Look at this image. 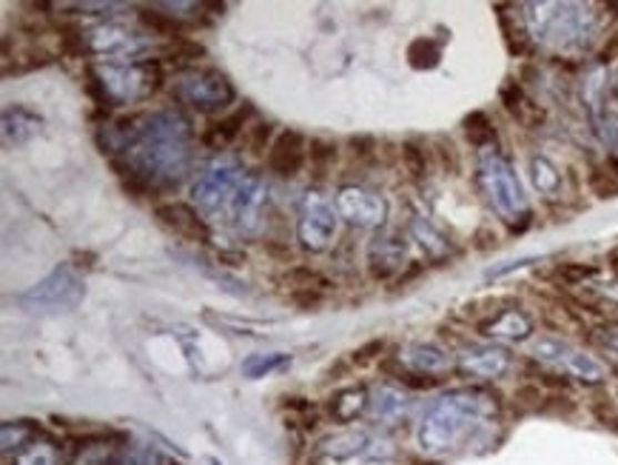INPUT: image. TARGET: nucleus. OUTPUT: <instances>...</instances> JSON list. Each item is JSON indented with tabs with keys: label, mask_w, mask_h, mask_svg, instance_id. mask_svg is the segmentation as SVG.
Segmentation results:
<instances>
[{
	"label": "nucleus",
	"mask_w": 618,
	"mask_h": 465,
	"mask_svg": "<svg viewBox=\"0 0 618 465\" xmlns=\"http://www.w3.org/2000/svg\"><path fill=\"white\" fill-rule=\"evenodd\" d=\"M405 58H408V67L414 72H434L442 63V43L430 38V34H422V38L411 40L408 49H405Z\"/></svg>",
	"instance_id": "c85d7f7f"
},
{
	"label": "nucleus",
	"mask_w": 618,
	"mask_h": 465,
	"mask_svg": "<svg viewBox=\"0 0 618 465\" xmlns=\"http://www.w3.org/2000/svg\"><path fill=\"white\" fill-rule=\"evenodd\" d=\"M476 183L485 194L487 206L499 214V220L510 234H525L533 223V206L525 186L507 154L496 149H485L476 160Z\"/></svg>",
	"instance_id": "39448f33"
},
{
	"label": "nucleus",
	"mask_w": 618,
	"mask_h": 465,
	"mask_svg": "<svg viewBox=\"0 0 618 465\" xmlns=\"http://www.w3.org/2000/svg\"><path fill=\"white\" fill-rule=\"evenodd\" d=\"M527 174H530L533 189L541 194V198H556L565 186V178H561L559 166L553 163L545 154H533L530 163H527Z\"/></svg>",
	"instance_id": "bb28decb"
},
{
	"label": "nucleus",
	"mask_w": 618,
	"mask_h": 465,
	"mask_svg": "<svg viewBox=\"0 0 618 465\" xmlns=\"http://www.w3.org/2000/svg\"><path fill=\"white\" fill-rule=\"evenodd\" d=\"M545 388H541V383H521L519 388L514 392V406L519 408L521 414H541V408H545Z\"/></svg>",
	"instance_id": "ea45409f"
},
{
	"label": "nucleus",
	"mask_w": 618,
	"mask_h": 465,
	"mask_svg": "<svg viewBox=\"0 0 618 465\" xmlns=\"http://www.w3.org/2000/svg\"><path fill=\"white\" fill-rule=\"evenodd\" d=\"M462 129H465L467 143H470L474 149H479V152H485V149H496V143H499V132H496L494 120H490V114L487 112H482V109L465 114Z\"/></svg>",
	"instance_id": "cd10ccee"
},
{
	"label": "nucleus",
	"mask_w": 618,
	"mask_h": 465,
	"mask_svg": "<svg viewBox=\"0 0 618 465\" xmlns=\"http://www.w3.org/2000/svg\"><path fill=\"white\" fill-rule=\"evenodd\" d=\"M436 160H439V166L445 174H459V152H456L454 140L450 138H436V149H434Z\"/></svg>",
	"instance_id": "37998d69"
},
{
	"label": "nucleus",
	"mask_w": 618,
	"mask_h": 465,
	"mask_svg": "<svg viewBox=\"0 0 618 465\" xmlns=\"http://www.w3.org/2000/svg\"><path fill=\"white\" fill-rule=\"evenodd\" d=\"M474 246L482 249V252H485V249H494L496 246V232H490V229L482 226L479 232L474 234Z\"/></svg>",
	"instance_id": "6e6d98bb"
},
{
	"label": "nucleus",
	"mask_w": 618,
	"mask_h": 465,
	"mask_svg": "<svg viewBox=\"0 0 618 465\" xmlns=\"http://www.w3.org/2000/svg\"><path fill=\"white\" fill-rule=\"evenodd\" d=\"M340 229V212L323 192H305L296 214V237L305 252H325Z\"/></svg>",
	"instance_id": "9d476101"
},
{
	"label": "nucleus",
	"mask_w": 618,
	"mask_h": 465,
	"mask_svg": "<svg viewBox=\"0 0 618 465\" xmlns=\"http://www.w3.org/2000/svg\"><path fill=\"white\" fill-rule=\"evenodd\" d=\"M391 454H394V448H391L388 439L374 437V434L362 432V428H348V432L331 434V437L320 439V446H316V457L325 459H388Z\"/></svg>",
	"instance_id": "ddd939ff"
},
{
	"label": "nucleus",
	"mask_w": 618,
	"mask_h": 465,
	"mask_svg": "<svg viewBox=\"0 0 618 465\" xmlns=\"http://www.w3.org/2000/svg\"><path fill=\"white\" fill-rule=\"evenodd\" d=\"M87 40L89 54L109 58V63H134L149 49V40L120 23H100L87 29Z\"/></svg>",
	"instance_id": "f8f14e48"
},
{
	"label": "nucleus",
	"mask_w": 618,
	"mask_h": 465,
	"mask_svg": "<svg viewBox=\"0 0 618 465\" xmlns=\"http://www.w3.org/2000/svg\"><path fill=\"white\" fill-rule=\"evenodd\" d=\"M396 357H399V363L408 368V372L428 374V377H439V374H445L447 368L456 363V360L450 357L445 348L436 346V343H408L405 348H399Z\"/></svg>",
	"instance_id": "412c9836"
},
{
	"label": "nucleus",
	"mask_w": 618,
	"mask_h": 465,
	"mask_svg": "<svg viewBox=\"0 0 618 465\" xmlns=\"http://www.w3.org/2000/svg\"><path fill=\"white\" fill-rule=\"evenodd\" d=\"M165 54L172 60H200L205 58V47L191 38H178L165 47Z\"/></svg>",
	"instance_id": "49530a36"
},
{
	"label": "nucleus",
	"mask_w": 618,
	"mask_h": 465,
	"mask_svg": "<svg viewBox=\"0 0 618 465\" xmlns=\"http://www.w3.org/2000/svg\"><path fill=\"white\" fill-rule=\"evenodd\" d=\"M194 129L180 109L165 107L109 120L98 129V146L118 178L140 180L149 192L172 189L189 174Z\"/></svg>",
	"instance_id": "f257e3e1"
},
{
	"label": "nucleus",
	"mask_w": 618,
	"mask_h": 465,
	"mask_svg": "<svg viewBox=\"0 0 618 465\" xmlns=\"http://www.w3.org/2000/svg\"><path fill=\"white\" fill-rule=\"evenodd\" d=\"M172 94L174 100H180V103H185V107L200 114L223 112V109H229L237 100L234 83L220 69L209 67L183 69V72L174 74Z\"/></svg>",
	"instance_id": "1a4fd4ad"
},
{
	"label": "nucleus",
	"mask_w": 618,
	"mask_h": 465,
	"mask_svg": "<svg viewBox=\"0 0 618 465\" xmlns=\"http://www.w3.org/2000/svg\"><path fill=\"white\" fill-rule=\"evenodd\" d=\"M336 212L340 218L354 229H376L382 232V226L388 223V200L382 198L379 192L362 186H343L336 192Z\"/></svg>",
	"instance_id": "9b49d317"
},
{
	"label": "nucleus",
	"mask_w": 618,
	"mask_h": 465,
	"mask_svg": "<svg viewBox=\"0 0 618 465\" xmlns=\"http://www.w3.org/2000/svg\"><path fill=\"white\" fill-rule=\"evenodd\" d=\"M371 403V392L365 386H354V388H343V392L331 394L328 400V414L334 417V423H351L359 414L368 412Z\"/></svg>",
	"instance_id": "a878e982"
},
{
	"label": "nucleus",
	"mask_w": 618,
	"mask_h": 465,
	"mask_svg": "<svg viewBox=\"0 0 618 465\" xmlns=\"http://www.w3.org/2000/svg\"><path fill=\"white\" fill-rule=\"evenodd\" d=\"M138 18H140V23H143V27L149 29V32H152V34H163V38H169V40L185 38V34H183V29H185L183 20H178V18H174V14H169V12H163V9H160V7L140 9Z\"/></svg>",
	"instance_id": "473e14b6"
},
{
	"label": "nucleus",
	"mask_w": 618,
	"mask_h": 465,
	"mask_svg": "<svg viewBox=\"0 0 618 465\" xmlns=\"http://www.w3.org/2000/svg\"><path fill=\"white\" fill-rule=\"evenodd\" d=\"M114 434L109 432H98L89 434V437L80 439L78 454L69 465H123V454H120V446L112 443Z\"/></svg>",
	"instance_id": "b1692460"
},
{
	"label": "nucleus",
	"mask_w": 618,
	"mask_h": 465,
	"mask_svg": "<svg viewBox=\"0 0 618 465\" xmlns=\"http://www.w3.org/2000/svg\"><path fill=\"white\" fill-rule=\"evenodd\" d=\"M40 127H43V118L34 109L14 103L3 112V143L7 146H23L40 132Z\"/></svg>",
	"instance_id": "5701e85b"
},
{
	"label": "nucleus",
	"mask_w": 618,
	"mask_h": 465,
	"mask_svg": "<svg viewBox=\"0 0 618 465\" xmlns=\"http://www.w3.org/2000/svg\"><path fill=\"white\" fill-rule=\"evenodd\" d=\"M200 214L237 234H260L269 209L263 180L237 160H214L191 186Z\"/></svg>",
	"instance_id": "7ed1b4c3"
},
{
	"label": "nucleus",
	"mask_w": 618,
	"mask_h": 465,
	"mask_svg": "<svg viewBox=\"0 0 618 465\" xmlns=\"http://www.w3.org/2000/svg\"><path fill=\"white\" fill-rule=\"evenodd\" d=\"M618 58V32H612L610 38H607V43L601 47V52H599V67H607L610 60H616Z\"/></svg>",
	"instance_id": "864d4df0"
},
{
	"label": "nucleus",
	"mask_w": 618,
	"mask_h": 465,
	"mask_svg": "<svg viewBox=\"0 0 618 465\" xmlns=\"http://www.w3.org/2000/svg\"><path fill=\"white\" fill-rule=\"evenodd\" d=\"M596 340H599L601 346L607 348V352L612 354V357L618 360V326H605L596 332Z\"/></svg>",
	"instance_id": "3c124183"
},
{
	"label": "nucleus",
	"mask_w": 618,
	"mask_h": 465,
	"mask_svg": "<svg viewBox=\"0 0 618 465\" xmlns=\"http://www.w3.org/2000/svg\"><path fill=\"white\" fill-rule=\"evenodd\" d=\"M263 249H265V254H271V257L283 260L285 266H288V263H291V249H288V243H280V240H265Z\"/></svg>",
	"instance_id": "603ef678"
},
{
	"label": "nucleus",
	"mask_w": 618,
	"mask_h": 465,
	"mask_svg": "<svg viewBox=\"0 0 618 465\" xmlns=\"http://www.w3.org/2000/svg\"><path fill=\"white\" fill-rule=\"evenodd\" d=\"M308 163V138L296 129H285L269 149V169L280 178H296Z\"/></svg>",
	"instance_id": "f3484780"
},
{
	"label": "nucleus",
	"mask_w": 618,
	"mask_h": 465,
	"mask_svg": "<svg viewBox=\"0 0 618 465\" xmlns=\"http://www.w3.org/2000/svg\"><path fill=\"white\" fill-rule=\"evenodd\" d=\"M154 218L160 220V226H165L174 237L189 240V243H209L211 240V226L209 220L200 214V209L189 206V203H180V200H169V203H160L154 209Z\"/></svg>",
	"instance_id": "dca6fc26"
},
{
	"label": "nucleus",
	"mask_w": 618,
	"mask_h": 465,
	"mask_svg": "<svg viewBox=\"0 0 618 465\" xmlns=\"http://www.w3.org/2000/svg\"><path fill=\"white\" fill-rule=\"evenodd\" d=\"M414 406V397H411V392H405V388L379 386L371 392L368 414L371 419H376L382 426H402V423H408L411 419Z\"/></svg>",
	"instance_id": "6ab92c4d"
},
{
	"label": "nucleus",
	"mask_w": 618,
	"mask_h": 465,
	"mask_svg": "<svg viewBox=\"0 0 618 465\" xmlns=\"http://www.w3.org/2000/svg\"><path fill=\"white\" fill-rule=\"evenodd\" d=\"M336 160H340V146L328 138H311L308 140V166L314 178H325L334 172Z\"/></svg>",
	"instance_id": "72a5a7b5"
},
{
	"label": "nucleus",
	"mask_w": 618,
	"mask_h": 465,
	"mask_svg": "<svg viewBox=\"0 0 618 465\" xmlns=\"http://www.w3.org/2000/svg\"><path fill=\"white\" fill-rule=\"evenodd\" d=\"M494 9H496V18H499V23H502V34H505L507 52L514 54V58H521V54L530 49V34H527V29H525V20L507 12V9H510L507 3H499V7H494Z\"/></svg>",
	"instance_id": "c756f323"
},
{
	"label": "nucleus",
	"mask_w": 618,
	"mask_h": 465,
	"mask_svg": "<svg viewBox=\"0 0 618 465\" xmlns=\"http://www.w3.org/2000/svg\"><path fill=\"white\" fill-rule=\"evenodd\" d=\"M456 372L474 380H502L514 368V354L499 343L467 346L456 354Z\"/></svg>",
	"instance_id": "4468645a"
},
{
	"label": "nucleus",
	"mask_w": 618,
	"mask_h": 465,
	"mask_svg": "<svg viewBox=\"0 0 618 465\" xmlns=\"http://www.w3.org/2000/svg\"><path fill=\"white\" fill-rule=\"evenodd\" d=\"M38 437V428L29 419H18V423H3L0 428V439H3V454H18L20 448L27 446L29 439Z\"/></svg>",
	"instance_id": "4c0bfd02"
},
{
	"label": "nucleus",
	"mask_w": 618,
	"mask_h": 465,
	"mask_svg": "<svg viewBox=\"0 0 618 465\" xmlns=\"http://www.w3.org/2000/svg\"><path fill=\"white\" fill-rule=\"evenodd\" d=\"M590 414L596 417V423H601V426L618 434V403L610 394H596L590 400Z\"/></svg>",
	"instance_id": "a19ab883"
},
{
	"label": "nucleus",
	"mask_w": 618,
	"mask_h": 465,
	"mask_svg": "<svg viewBox=\"0 0 618 465\" xmlns=\"http://www.w3.org/2000/svg\"><path fill=\"white\" fill-rule=\"evenodd\" d=\"M87 297V283L74 269V263H60L43 280H38L27 292H20L18 306L29 314H69Z\"/></svg>",
	"instance_id": "423d86ee"
},
{
	"label": "nucleus",
	"mask_w": 618,
	"mask_h": 465,
	"mask_svg": "<svg viewBox=\"0 0 618 465\" xmlns=\"http://www.w3.org/2000/svg\"><path fill=\"white\" fill-rule=\"evenodd\" d=\"M587 189L599 200L618 198V158L607 154L605 163L590 166V172H587Z\"/></svg>",
	"instance_id": "7c9ffc66"
},
{
	"label": "nucleus",
	"mask_w": 618,
	"mask_h": 465,
	"mask_svg": "<svg viewBox=\"0 0 618 465\" xmlns=\"http://www.w3.org/2000/svg\"><path fill=\"white\" fill-rule=\"evenodd\" d=\"M92 69L114 107L154 98L163 89L165 80L160 60H134V63H109L105 60V63H98Z\"/></svg>",
	"instance_id": "0eeeda50"
},
{
	"label": "nucleus",
	"mask_w": 618,
	"mask_h": 465,
	"mask_svg": "<svg viewBox=\"0 0 618 465\" xmlns=\"http://www.w3.org/2000/svg\"><path fill=\"white\" fill-rule=\"evenodd\" d=\"M288 300L300 312H320L325 303V292L323 289H296V292H288Z\"/></svg>",
	"instance_id": "de8ad7c7"
},
{
	"label": "nucleus",
	"mask_w": 618,
	"mask_h": 465,
	"mask_svg": "<svg viewBox=\"0 0 618 465\" xmlns=\"http://www.w3.org/2000/svg\"><path fill=\"white\" fill-rule=\"evenodd\" d=\"M533 263H539V257H521V260H510V263H505V266H494V269H487V274H485V277H487V280L505 277V274H510V272H519V269H525V266H533Z\"/></svg>",
	"instance_id": "8fccbe9b"
},
{
	"label": "nucleus",
	"mask_w": 618,
	"mask_h": 465,
	"mask_svg": "<svg viewBox=\"0 0 618 465\" xmlns=\"http://www.w3.org/2000/svg\"><path fill=\"white\" fill-rule=\"evenodd\" d=\"M408 266V240L399 232L382 229L368 243V272L374 280H388Z\"/></svg>",
	"instance_id": "2eb2a0df"
},
{
	"label": "nucleus",
	"mask_w": 618,
	"mask_h": 465,
	"mask_svg": "<svg viewBox=\"0 0 618 465\" xmlns=\"http://www.w3.org/2000/svg\"><path fill=\"white\" fill-rule=\"evenodd\" d=\"M499 100L502 107H505V112L510 114V118L519 123V127L525 129H539L541 123L547 120V112L539 107V103H533L530 98H527L525 87H521L519 80L516 78H507L505 83L499 87Z\"/></svg>",
	"instance_id": "aec40b11"
},
{
	"label": "nucleus",
	"mask_w": 618,
	"mask_h": 465,
	"mask_svg": "<svg viewBox=\"0 0 618 465\" xmlns=\"http://www.w3.org/2000/svg\"><path fill=\"white\" fill-rule=\"evenodd\" d=\"M610 98H612V107H616V112H618V72H616V78L610 80Z\"/></svg>",
	"instance_id": "13d9d810"
},
{
	"label": "nucleus",
	"mask_w": 618,
	"mask_h": 465,
	"mask_svg": "<svg viewBox=\"0 0 618 465\" xmlns=\"http://www.w3.org/2000/svg\"><path fill=\"white\" fill-rule=\"evenodd\" d=\"M123 465H178L172 457L160 454L152 446H134L132 452L123 454Z\"/></svg>",
	"instance_id": "79ce46f5"
},
{
	"label": "nucleus",
	"mask_w": 618,
	"mask_h": 465,
	"mask_svg": "<svg viewBox=\"0 0 618 465\" xmlns=\"http://www.w3.org/2000/svg\"><path fill=\"white\" fill-rule=\"evenodd\" d=\"M533 317L521 309H505L494 312L490 317L476 323V332L487 340H502V343H525L533 337Z\"/></svg>",
	"instance_id": "a211bd4d"
},
{
	"label": "nucleus",
	"mask_w": 618,
	"mask_h": 465,
	"mask_svg": "<svg viewBox=\"0 0 618 465\" xmlns=\"http://www.w3.org/2000/svg\"><path fill=\"white\" fill-rule=\"evenodd\" d=\"M283 368H291V354H249L243 360V374L249 380L271 377V374L283 372Z\"/></svg>",
	"instance_id": "c9c22d12"
},
{
	"label": "nucleus",
	"mask_w": 618,
	"mask_h": 465,
	"mask_svg": "<svg viewBox=\"0 0 618 465\" xmlns=\"http://www.w3.org/2000/svg\"><path fill=\"white\" fill-rule=\"evenodd\" d=\"M599 274V266H590V263H576V260H567L553 269V277L559 280L561 286H581L587 280H592Z\"/></svg>",
	"instance_id": "58836bf2"
},
{
	"label": "nucleus",
	"mask_w": 618,
	"mask_h": 465,
	"mask_svg": "<svg viewBox=\"0 0 618 465\" xmlns=\"http://www.w3.org/2000/svg\"><path fill=\"white\" fill-rule=\"evenodd\" d=\"M499 419L502 397L496 392L482 386L450 388L422 414L416 443L428 457H450L487 443Z\"/></svg>",
	"instance_id": "f03ea898"
},
{
	"label": "nucleus",
	"mask_w": 618,
	"mask_h": 465,
	"mask_svg": "<svg viewBox=\"0 0 618 465\" xmlns=\"http://www.w3.org/2000/svg\"><path fill=\"white\" fill-rule=\"evenodd\" d=\"M530 354L536 363L547 366L553 374L579 380V383H585V386H601V383H607V377H610L607 363H601L596 354L576 346V343H570V340H561V337L533 340Z\"/></svg>",
	"instance_id": "6e6552de"
},
{
	"label": "nucleus",
	"mask_w": 618,
	"mask_h": 465,
	"mask_svg": "<svg viewBox=\"0 0 618 465\" xmlns=\"http://www.w3.org/2000/svg\"><path fill=\"white\" fill-rule=\"evenodd\" d=\"M399 158L405 172H408L414 180H425L430 174L428 149L422 146V143H416V140H405V143H402Z\"/></svg>",
	"instance_id": "e433bc0d"
},
{
	"label": "nucleus",
	"mask_w": 618,
	"mask_h": 465,
	"mask_svg": "<svg viewBox=\"0 0 618 465\" xmlns=\"http://www.w3.org/2000/svg\"><path fill=\"white\" fill-rule=\"evenodd\" d=\"M276 280H280L288 292H296V289H323V292H328L331 289V280L325 277L323 272L303 266V263H291V266H285Z\"/></svg>",
	"instance_id": "2f4dec72"
},
{
	"label": "nucleus",
	"mask_w": 618,
	"mask_h": 465,
	"mask_svg": "<svg viewBox=\"0 0 618 465\" xmlns=\"http://www.w3.org/2000/svg\"><path fill=\"white\" fill-rule=\"evenodd\" d=\"M382 352H385V340H382V337L368 340L365 346H359L354 354H351V366H354V368L368 366V363H374V360H379V354H382Z\"/></svg>",
	"instance_id": "09e8293b"
},
{
	"label": "nucleus",
	"mask_w": 618,
	"mask_h": 465,
	"mask_svg": "<svg viewBox=\"0 0 618 465\" xmlns=\"http://www.w3.org/2000/svg\"><path fill=\"white\" fill-rule=\"evenodd\" d=\"M411 237L416 240V246L425 252V257H428L430 263H445V260L454 254L450 240H447L425 214H414V220H411Z\"/></svg>",
	"instance_id": "393cba45"
},
{
	"label": "nucleus",
	"mask_w": 618,
	"mask_h": 465,
	"mask_svg": "<svg viewBox=\"0 0 618 465\" xmlns=\"http://www.w3.org/2000/svg\"><path fill=\"white\" fill-rule=\"evenodd\" d=\"M348 152L356 163H371L376 158V152H379V143H376L374 134H354L348 140Z\"/></svg>",
	"instance_id": "c03bdc74"
},
{
	"label": "nucleus",
	"mask_w": 618,
	"mask_h": 465,
	"mask_svg": "<svg viewBox=\"0 0 618 465\" xmlns=\"http://www.w3.org/2000/svg\"><path fill=\"white\" fill-rule=\"evenodd\" d=\"M519 9L533 43L553 52H587L599 38L601 18L590 3H521Z\"/></svg>",
	"instance_id": "20e7f679"
},
{
	"label": "nucleus",
	"mask_w": 618,
	"mask_h": 465,
	"mask_svg": "<svg viewBox=\"0 0 618 465\" xmlns=\"http://www.w3.org/2000/svg\"><path fill=\"white\" fill-rule=\"evenodd\" d=\"M217 260L223 263V266H243L245 263V252H231V249H223V252H217Z\"/></svg>",
	"instance_id": "4d7b16f0"
},
{
	"label": "nucleus",
	"mask_w": 618,
	"mask_h": 465,
	"mask_svg": "<svg viewBox=\"0 0 618 465\" xmlns=\"http://www.w3.org/2000/svg\"><path fill=\"white\" fill-rule=\"evenodd\" d=\"M254 114H257L254 103H243V107L234 109L231 114L220 118L217 123H211L203 132V143L209 149H229L240 134L249 132V120L254 118Z\"/></svg>",
	"instance_id": "4be33fe9"
},
{
	"label": "nucleus",
	"mask_w": 618,
	"mask_h": 465,
	"mask_svg": "<svg viewBox=\"0 0 618 465\" xmlns=\"http://www.w3.org/2000/svg\"><path fill=\"white\" fill-rule=\"evenodd\" d=\"M271 123H265V120H260V123H254V127H249V132H245V146H249L251 154H265V149H271Z\"/></svg>",
	"instance_id": "a18cd8bd"
},
{
	"label": "nucleus",
	"mask_w": 618,
	"mask_h": 465,
	"mask_svg": "<svg viewBox=\"0 0 618 465\" xmlns=\"http://www.w3.org/2000/svg\"><path fill=\"white\" fill-rule=\"evenodd\" d=\"M12 465H60V452L52 439L34 437L14 454Z\"/></svg>",
	"instance_id": "f704fd0d"
},
{
	"label": "nucleus",
	"mask_w": 618,
	"mask_h": 465,
	"mask_svg": "<svg viewBox=\"0 0 618 465\" xmlns=\"http://www.w3.org/2000/svg\"><path fill=\"white\" fill-rule=\"evenodd\" d=\"M422 272H425V263H408V266H405V272L396 277V286H408V283H414V280L419 277Z\"/></svg>",
	"instance_id": "5fc2aeb1"
}]
</instances>
